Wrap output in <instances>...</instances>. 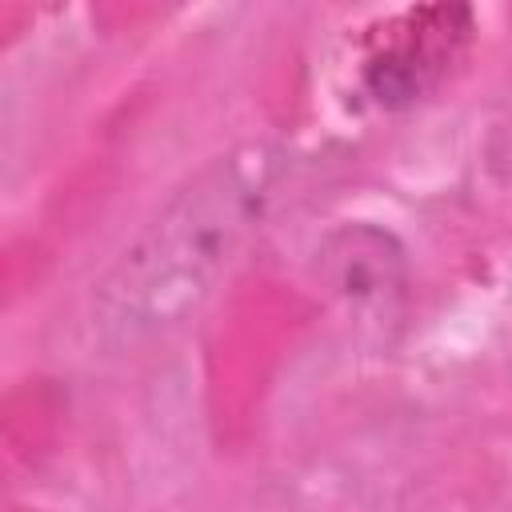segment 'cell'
<instances>
[{"label":"cell","mask_w":512,"mask_h":512,"mask_svg":"<svg viewBox=\"0 0 512 512\" xmlns=\"http://www.w3.org/2000/svg\"><path fill=\"white\" fill-rule=\"evenodd\" d=\"M476 36L468 4H420L368 28L360 84L384 112L424 104Z\"/></svg>","instance_id":"obj_2"},{"label":"cell","mask_w":512,"mask_h":512,"mask_svg":"<svg viewBox=\"0 0 512 512\" xmlns=\"http://www.w3.org/2000/svg\"><path fill=\"white\" fill-rule=\"evenodd\" d=\"M280 176L284 152L264 140L196 168L100 276L88 312L100 348L128 352L184 324L260 228Z\"/></svg>","instance_id":"obj_1"},{"label":"cell","mask_w":512,"mask_h":512,"mask_svg":"<svg viewBox=\"0 0 512 512\" xmlns=\"http://www.w3.org/2000/svg\"><path fill=\"white\" fill-rule=\"evenodd\" d=\"M408 248L376 220H344L312 248V280L348 308H380L408 288Z\"/></svg>","instance_id":"obj_3"}]
</instances>
